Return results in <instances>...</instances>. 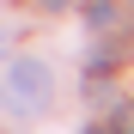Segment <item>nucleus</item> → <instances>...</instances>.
Wrapping results in <instances>:
<instances>
[{"label":"nucleus","mask_w":134,"mask_h":134,"mask_svg":"<svg viewBox=\"0 0 134 134\" xmlns=\"http://www.w3.org/2000/svg\"><path fill=\"white\" fill-rule=\"evenodd\" d=\"M55 98V73H49V61H37V55H18L6 67V79H0V104L12 110V116H43Z\"/></svg>","instance_id":"obj_1"},{"label":"nucleus","mask_w":134,"mask_h":134,"mask_svg":"<svg viewBox=\"0 0 134 134\" xmlns=\"http://www.w3.org/2000/svg\"><path fill=\"white\" fill-rule=\"evenodd\" d=\"M85 18H92V25H116V6H110V0H92Z\"/></svg>","instance_id":"obj_2"},{"label":"nucleus","mask_w":134,"mask_h":134,"mask_svg":"<svg viewBox=\"0 0 134 134\" xmlns=\"http://www.w3.org/2000/svg\"><path fill=\"white\" fill-rule=\"evenodd\" d=\"M110 134H134V110H116V122H110Z\"/></svg>","instance_id":"obj_3"},{"label":"nucleus","mask_w":134,"mask_h":134,"mask_svg":"<svg viewBox=\"0 0 134 134\" xmlns=\"http://www.w3.org/2000/svg\"><path fill=\"white\" fill-rule=\"evenodd\" d=\"M43 6H49V12H67V6H73V0H43Z\"/></svg>","instance_id":"obj_4"},{"label":"nucleus","mask_w":134,"mask_h":134,"mask_svg":"<svg viewBox=\"0 0 134 134\" xmlns=\"http://www.w3.org/2000/svg\"><path fill=\"white\" fill-rule=\"evenodd\" d=\"M85 134H110V128H85Z\"/></svg>","instance_id":"obj_5"}]
</instances>
